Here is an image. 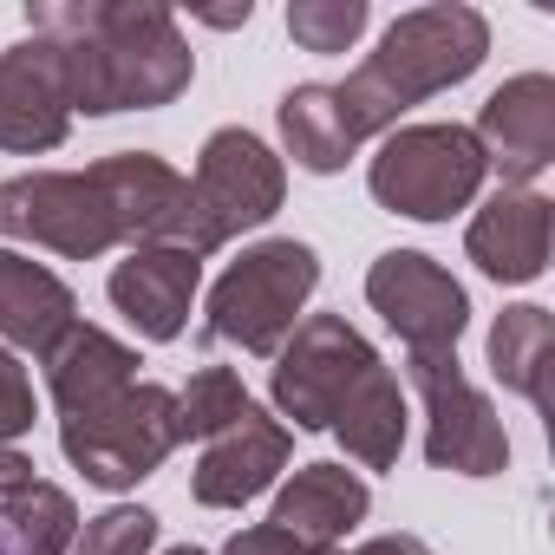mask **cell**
<instances>
[{
	"label": "cell",
	"mask_w": 555,
	"mask_h": 555,
	"mask_svg": "<svg viewBox=\"0 0 555 555\" xmlns=\"http://www.w3.org/2000/svg\"><path fill=\"white\" fill-rule=\"evenodd\" d=\"M79 327V301L60 274L21 248H0V340L21 353H53Z\"/></svg>",
	"instance_id": "e0dca14e"
},
{
	"label": "cell",
	"mask_w": 555,
	"mask_h": 555,
	"mask_svg": "<svg viewBox=\"0 0 555 555\" xmlns=\"http://www.w3.org/2000/svg\"><path fill=\"white\" fill-rule=\"evenodd\" d=\"M288 451H295L288 425L268 418L261 405H248L222 438L203 444V457L190 470V496L203 509H242V503H255L274 477L288 470Z\"/></svg>",
	"instance_id": "7c38bea8"
},
{
	"label": "cell",
	"mask_w": 555,
	"mask_h": 555,
	"mask_svg": "<svg viewBox=\"0 0 555 555\" xmlns=\"http://www.w3.org/2000/svg\"><path fill=\"white\" fill-rule=\"evenodd\" d=\"M79 535V509L60 483L0 490V555H66Z\"/></svg>",
	"instance_id": "7402d4cb"
},
{
	"label": "cell",
	"mask_w": 555,
	"mask_h": 555,
	"mask_svg": "<svg viewBox=\"0 0 555 555\" xmlns=\"http://www.w3.org/2000/svg\"><path fill=\"white\" fill-rule=\"evenodd\" d=\"M405 379L425 399V457L457 477H496L509 470V438L496 405L464 379L457 353H405Z\"/></svg>",
	"instance_id": "9c48e42d"
},
{
	"label": "cell",
	"mask_w": 555,
	"mask_h": 555,
	"mask_svg": "<svg viewBox=\"0 0 555 555\" xmlns=\"http://www.w3.org/2000/svg\"><path fill=\"white\" fill-rule=\"evenodd\" d=\"M548 353H555V321H548V308L516 301V308L496 314V327H490V373H496L516 399L548 405V386H542Z\"/></svg>",
	"instance_id": "44dd1931"
},
{
	"label": "cell",
	"mask_w": 555,
	"mask_h": 555,
	"mask_svg": "<svg viewBox=\"0 0 555 555\" xmlns=\"http://www.w3.org/2000/svg\"><path fill=\"white\" fill-rule=\"evenodd\" d=\"M255 399H248V386H242V373H229V366H203V373H190V386L177 392V412H183V438H222L242 412H248Z\"/></svg>",
	"instance_id": "603a6c76"
},
{
	"label": "cell",
	"mask_w": 555,
	"mask_h": 555,
	"mask_svg": "<svg viewBox=\"0 0 555 555\" xmlns=\"http://www.w3.org/2000/svg\"><path fill=\"white\" fill-rule=\"evenodd\" d=\"M334 438H340L347 457L366 464V470H392V464H399V451H405V392H399V379H392L386 366L366 373V386L340 405Z\"/></svg>",
	"instance_id": "ffe728a7"
},
{
	"label": "cell",
	"mask_w": 555,
	"mask_h": 555,
	"mask_svg": "<svg viewBox=\"0 0 555 555\" xmlns=\"http://www.w3.org/2000/svg\"><path fill=\"white\" fill-rule=\"evenodd\" d=\"M73 131V105H66V79L47 53V40H21L0 53V151L14 157H40L60 151Z\"/></svg>",
	"instance_id": "4fadbf2b"
},
{
	"label": "cell",
	"mask_w": 555,
	"mask_h": 555,
	"mask_svg": "<svg viewBox=\"0 0 555 555\" xmlns=\"http://www.w3.org/2000/svg\"><path fill=\"white\" fill-rule=\"evenodd\" d=\"M334 555H431L418 535H373V542H360V548H334Z\"/></svg>",
	"instance_id": "83f0119b"
},
{
	"label": "cell",
	"mask_w": 555,
	"mask_h": 555,
	"mask_svg": "<svg viewBox=\"0 0 555 555\" xmlns=\"http://www.w3.org/2000/svg\"><path fill=\"white\" fill-rule=\"evenodd\" d=\"M196 282H203V261H196L190 248H177V242H144V248H131V255L112 268L105 295H112V308H118L144 340L164 347V340H177V334L190 327Z\"/></svg>",
	"instance_id": "5bb4252c"
},
{
	"label": "cell",
	"mask_w": 555,
	"mask_h": 555,
	"mask_svg": "<svg viewBox=\"0 0 555 555\" xmlns=\"http://www.w3.org/2000/svg\"><path fill=\"white\" fill-rule=\"evenodd\" d=\"M222 555H308L295 535H282L274 522H255V529H235L229 542H222Z\"/></svg>",
	"instance_id": "4316f807"
},
{
	"label": "cell",
	"mask_w": 555,
	"mask_h": 555,
	"mask_svg": "<svg viewBox=\"0 0 555 555\" xmlns=\"http://www.w3.org/2000/svg\"><path fill=\"white\" fill-rule=\"evenodd\" d=\"M548 229H555V209H548L542 190H496L470 216L464 248H470V261L490 274V282L522 288V282H535V274L548 268Z\"/></svg>",
	"instance_id": "2e32d148"
},
{
	"label": "cell",
	"mask_w": 555,
	"mask_h": 555,
	"mask_svg": "<svg viewBox=\"0 0 555 555\" xmlns=\"http://www.w3.org/2000/svg\"><path fill=\"white\" fill-rule=\"evenodd\" d=\"M196 21H203V27H248V21H255V8H248V0H242V8H203Z\"/></svg>",
	"instance_id": "f1b7e54d"
},
{
	"label": "cell",
	"mask_w": 555,
	"mask_h": 555,
	"mask_svg": "<svg viewBox=\"0 0 555 555\" xmlns=\"http://www.w3.org/2000/svg\"><path fill=\"white\" fill-rule=\"evenodd\" d=\"M164 555H203V548H190V542H177V548H164Z\"/></svg>",
	"instance_id": "f546056e"
},
{
	"label": "cell",
	"mask_w": 555,
	"mask_h": 555,
	"mask_svg": "<svg viewBox=\"0 0 555 555\" xmlns=\"http://www.w3.org/2000/svg\"><path fill=\"white\" fill-rule=\"evenodd\" d=\"M366 373H379L373 340L347 314H308L274 353L268 392H274V412L295 418V431H334L340 405L366 386Z\"/></svg>",
	"instance_id": "ba28073f"
},
{
	"label": "cell",
	"mask_w": 555,
	"mask_h": 555,
	"mask_svg": "<svg viewBox=\"0 0 555 555\" xmlns=\"http://www.w3.org/2000/svg\"><path fill=\"white\" fill-rule=\"evenodd\" d=\"M131 379H138V353L125 340H112L105 327H86V321L47 353V386H53L60 418L66 412H86V405H99L112 392H125Z\"/></svg>",
	"instance_id": "ac0fdd59"
},
{
	"label": "cell",
	"mask_w": 555,
	"mask_h": 555,
	"mask_svg": "<svg viewBox=\"0 0 555 555\" xmlns=\"http://www.w3.org/2000/svg\"><path fill=\"white\" fill-rule=\"evenodd\" d=\"M151 548H157V516L138 503H118V509L92 516L66 555H151Z\"/></svg>",
	"instance_id": "d4e9b609"
},
{
	"label": "cell",
	"mask_w": 555,
	"mask_h": 555,
	"mask_svg": "<svg viewBox=\"0 0 555 555\" xmlns=\"http://www.w3.org/2000/svg\"><path fill=\"white\" fill-rule=\"evenodd\" d=\"M288 196V170L255 131L242 125H222L203 138L196 151V170L183 177V216L170 229L177 248H190L196 261L222 242H235L242 229H261Z\"/></svg>",
	"instance_id": "5b68a950"
},
{
	"label": "cell",
	"mask_w": 555,
	"mask_h": 555,
	"mask_svg": "<svg viewBox=\"0 0 555 555\" xmlns=\"http://www.w3.org/2000/svg\"><path fill=\"white\" fill-rule=\"evenodd\" d=\"M490 60V21L464 0H438V8H412L386 27L379 53H366V66L334 86L340 112L353 125V138H386L412 105L464 86L477 66Z\"/></svg>",
	"instance_id": "3957f363"
},
{
	"label": "cell",
	"mask_w": 555,
	"mask_h": 555,
	"mask_svg": "<svg viewBox=\"0 0 555 555\" xmlns=\"http://www.w3.org/2000/svg\"><path fill=\"white\" fill-rule=\"evenodd\" d=\"M177 444H183V412H177V392L157 379H131L125 392L60 418L66 464L86 470V483H99V490L144 483Z\"/></svg>",
	"instance_id": "8992f818"
},
{
	"label": "cell",
	"mask_w": 555,
	"mask_h": 555,
	"mask_svg": "<svg viewBox=\"0 0 555 555\" xmlns=\"http://www.w3.org/2000/svg\"><path fill=\"white\" fill-rule=\"evenodd\" d=\"M366 509H373V490H366L360 470H347V464H301L282 483V496H274L268 522L282 535H295L308 555H334L366 522Z\"/></svg>",
	"instance_id": "9a60e30c"
},
{
	"label": "cell",
	"mask_w": 555,
	"mask_h": 555,
	"mask_svg": "<svg viewBox=\"0 0 555 555\" xmlns=\"http://www.w3.org/2000/svg\"><path fill=\"white\" fill-rule=\"evenodd\" d=\"M34 418H40V405H34V379H27V366H21L8 347H0V444L27 438Z\"/></svg>",
	"instance_id": "484cf974"
},
{
	"label": "cell",
	"mask_w": 555,
	"mask_h": 555,
	"mask_svg": "<svg viewBox=\"0 0 555 555\" xmlns=\"http://www.w3.org/2000/svg\"><path fill=\"white\" fill-rule=\"evenodd\" d=\"M27 27L34 40H47L73 118L157 112L196 79L190 40L157 0H34Z\"/></svg>",
	"instance_id": "7a4b0ae2"
},
{
	"label": "cell",
	"mask_w": 555,
	"mask_h": 555,
	"mask_svg": "<svg viewBox=\"0 0 555 555\" xmlns=\"http://www.w3.org/2000/svg\"><path fill=\"white\" fill-rule=\"evenodd\" d=\"M470 131L483 144V164L503 170V190H535V177L555 164V79L548 73L503 79Z\"/></svg>",
	"instance_id": "8fae6325"
},
{
	"label": "cell",
	"mask_w": 555,
	"mask_h": 555,
	"mask_svg": "<svg viewBox=\"0 0 555 555\" xmlns=\"http://www.w3.org/2000/svg\"><path fill=\"white\" fill-rule=\"evenodd\" d=\"M274 125H282L288 157H295L301 170H314V177L347 170V157L360 151V138H353V125H347L334 86H295V92H282V105H274Z\"/></svg>",
	"instance_id": "d6986e66"
},
{
	"label": "cell",
	"mask_w": 555,
	"mask_h": 555,
	"mask_svg": "<svg viewBox=\"0 0 555 555\" xmlns=\"http://www.w3.org/2000/svg\"><path fill=\"white\" fill-rule=\"evenodd\" d=\"M314 288H321V255L295 235H268L222 268V282L209 288V308H203V334L268 360L301 327V308Z\"/></svg>",
	"instance_id": "277c9868"
},
{
	"label": "cell",
	"mask_w": 555,
	"mask_h": 555,
	"mask_svg": "<svg viewBox=\"0 0 555 555\" xmlns=\"http://www.w3.org/2000/svg\"><path fill=\"white\" fill-rule=\"evenodd\" d=\"M183 216V170L157 151H118L86 170H27L0 183V235L92 261L105 248L170 242Z\"/></svg>",
	"instance_id": "6da1fadb"
},
{
	"label": "cell",
	"mask_w": 555,
	"mask_h": 555,
	"mask_svg": "<svg viewBox=\"0 0 555 555\" xmlns=\"http://www.w3.org/2000/svg\"><path fill=\"white\" fill-rule=\"evenodd\" d=\"M483 177L490 164L470 125H392L366 170L379 209L412 216V222H451L457 209L477 203Z\"/></svg>",
	"instance_id": "52a82bcc"
},
{
	"label": "cell",
	"mask_w": 555,
	"mask_h": 555,
	"mask_svg": "<svg viewBox=\"0 0 555 555\" xmlns=\"http://www.w3.org/2000/svg\"><path fill=\"white\" fill-rule=\"evenodd\" d=\"M366 301L405 340V353H457V334L470 327L464 288L418 248H386L366 268Z\"/></svg>",
	"instance_id": "30bf717a"
},
{
	"label": "cell",
	"mask_w": 555,
	"mask_h": 555,
	"mask_svg": "<svg viewBox=\"0 0 555 555\" xmlns=\"http://www.w3.org/2000/svg\"><path fill=\"white\" fill-rule=\"evenodd\" d=\"M373 8L366 0H295L288 8V34L301 53H347L366 34Z\"/></svg>",
	"instance_id": "cb8c5ba5"
}]
</instances>
